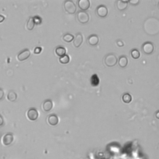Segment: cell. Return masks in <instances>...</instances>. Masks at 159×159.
I'll list each match as a JSON object with an SVG mask.
<instances>
[{
  "mask_svg": "<svg viewBox=\"0 0 159 159\" xmlns=\"http://www.w3.org/2000/svg\"><path fill=\"white\" fill-rule=\"evenodd\" d=\"M144 28L145 33L151 35H155L159 32V22L157 19L150 17L145 21Z\"/></svg>",
  "mask_w": 159,
  "mask_h": 159,
  "instance_id": "6da1fadb",
  "label": "cell"
},
{
  "mask_svg": "<svg viewBox=\"0 0 159 159\" xmlns=\"http://www.w3.org/2000/svg\"><path fill=\"white\" fill-rule=\"evenodd\" d=\"M63 7H64L65 11L69 13L70 15H74L76 11V6L75 3L70 0H68L64 2L63 4Z\"/></svg>",
  "mask_w": 159,
  "mask_h": 159,
  "instance_id": "7a4b0ae2",
  "label": "cell"
},
{
  "mask_svg": "<svg viewBox=\"0 0 159 159\" xmlns=\"http://www.w3.org/2000/svg\"><path fill=\"white\" fill-rule=\"evenodd\" d=\"M104 63L108 67H114L117 62V58L114 54H108L104 58Z\"/></svg>",
  "mask_w": 159,
  "mask_h": 159,
  "instance_id": "3957f363",
  "label": "cell"
},
{
  "mask_svg": "<svg viewBox=\"0 0 159 159\" xmlns=\"http://www.w3.org/2000/svg\"><path fill=\"white\" fill-rule=\"evenodd\" d=\"M76 17L78 21L81 24L87 23L90 19V17L88 13L86 12L85 11H80L77 13Z\"/></svg>",
  "mask_w": 159,
  "mask_h": 159,
  "instance_id": "277c9868",
  "label": "cell"
},
{
  "mask_svg": "<svg viewBox=\"0 0 159 159\" xmlns=\"http://www.w3.org/2000/svg\"><path fill=\"white\" fill-rule=\"evenodd\" d=\"M26 116H27V117L28 118L29 120L34 121H35L38 118L39 113L36 109L31 108L28 111H27Z\"/></svg>",
  "mask_w": 159,
  "mask_h": 159,
  "instance_id": "5b68a950",
  "label": "cell"
},
{
  "mask_svg": "<svg viewBox=\"0 0 159 159\" xmlns=\"http://www.w3.org/2000/svg\"><path fill=\"white\" fill-rule=\"evenodd\" d=\"M14 140V136L12 134L8 133L4 134L1 139V143L4 146H8L11 144Z\"/></svg>",
  "mask_w": 159,
  "mask_h": 159,
  "instance_id": "8992f818",
  "label": "cell"
},
{
  "mask_svg": "<svg viewBox=\"0 0 159 159\" xmlns=\"http://www.w3.org/2000/svg\"><path fill=\"white\" fill-rule=\"evenodd\" d=\"M31 56V52L29 49H25L22 51L20 53H18V55L16 56V59L17 61L22 62L27 60Z\"/></svg>",
  "mask_w": 159,
  "mask_h": 159,
  "instance_id": "52a82bcc",
  "label": "cell"
},
{
  "mask_svg": "<svg viewBox=\"0 0 159 159\" xmlns=\"http://www.w3.org/2000/svg\"><path fill=\"white\" fill-rule=\"evenodd\" d=\"M154 50V47L153 45L149 42H147L143 44L142 45V51L143 52L147 54V55H149V54H151Z\"/></svg>",
  "mask_w": 159,
  "mask_h": 159,
  "instance_id": "ba28073f",
  "label": "cell"
},
{
  "mask_svg": "<svg viewBox=\"0 0 159 159\" xmlns=\"http://www.w3.org/2000/svg\"><path fill=\"white\" fill-rule=\"evenodd\" d=\"M108 10L107 8L104 5H100L97 9V14L99 17H104L108 15Z\"/></svg>",
  "mask_w": 159,
  "mask_h": 159,
  "instance_id": "9c48e42d",
  "label": "cell"
},
{
  "mask_svg": "<svg viewBox=\"0 0 159 159\" xmlns=\"http://www.w3.org/2000/svg\"><path fill=\"white\" fill-rule=\"evenodd\" d=\"M78 6L81 10L85 11L90 7V2L88 0H79Z\"/></svg>",
  "mask_w": 159,
  "mask_h": 159,
  "instance_id": "30bf717a",
  "label": "cell"
},
{
  "mask_svg": "<svg viewBox=\"0 0 159 159\" xmlns=\"http://www.w3.org/2000/svg\"><path fill=\"white\" fill-rule=\"evenodd\" d=\"M58 117L56 115H51L48 116L47 117V122L49 125L55 126L58 123Z\"/></svg>",
  "mask_w": 159,
  "mask_h": 159,
  "instance_id": "8fae6325",
  "label": "cell"
},
{
  "mask_svg": "<svg viewBox=\"0 0 159 159\" xmlns=\"http://www.w3.org/2000/svg\"><path fill=\"white\" fill-rule=\"evenodd\" d=\"M83 40V35H81V33H78L76 35L75 39H74V42H73V44H74V45L75 47L78 48L80 46L81 44H82Z\"/></svg>",
  "mask_w": 159,
  "mask_h": 159,
  "instance_id": "7c38bea8",
  "label": "cell"
},
{
  "mask_svg": "<svg viewBox=\"0 0 159 159\" xmlns=\"http://www.w3.org/2000/svg\"><path fill=\"white\" fill-rule=\"evenodd\" d=\"M52 107H53V103L51 99H47V100L44 101L42 105V110L45 112L50 111L52 110Z\"/></svg>",
  "mask_w": 159,
  "mask_h": 159,
  "instance_id": "4fadbf2b",
  "label": "cell"
},
{
  "mask_svg": "<svg viewBox=\"0 0 159 159\" xmlns=\"http://www.w3.org/2000/svg\"><path fill=\"white\" fill-rule=\"evenodd\" d=\"M87 42L89 45H92V46H94V45H97L98 44L99 38L97 35L92 34L88 37Z\"/></svg>",
  "mask_w": 159,
  "mask_h": 159,
  "instance_id": "5bb4252c",
  "label": "cell"
},
{
  "mask_svg": "<svg viewBox=\"0 0 159 159\" xmlns=\"http://www.w3.org/2000/svg\"><path fill=\"white\" fill-rule=\"evenodd\" d=\"M128 1H122V0H119L117 1L116 7L118 10L120 11H123L128 7Z\"/></svg>",
  "mask_w": 159,
  "mask_h": 159,
  "instance_id": "9a60e30c",
  "label": "cell"
},
{
  "mask_svg": "<svg viewBox=\"0 0 159 159\" xmlns=\"http://www.w3.org/2000/svg\"><path fill=\"white\" fill-rule=\"evenodd\" d=\"M35 26V23L33 17H29L26 24V29L28 31H32Z\"/></svg>",
  "mask_w": 159,
  "mask_h": 159,
  "instance_id": "2e32d148",
  "label": "cell"
},
{
  "mask_svg": "<svg viewBox=\"0 0 159 159\" xmlns=\"http://www.w3.org/2000/svg\"><path fill=\"white\" fill-rule=\"evenodd\" d=\"M55 52L58 57H62L64 56L66 53V49L63 47H58L56 49Z\"/></svg>",
  "mask_w": 159,
  "mask_h": 159,
  "instance_id": "e0dca14e",
  "label": "cell"
},
{
  "mask_svg": "<svg viewBox=\"0 0 159 159\" xmlns=\"http://www.w3.org/2000/svg\"><path fill=\"white\" fill-rule=\"evenodd\" d=\"M6 99L9 101H11V102L15 101L17 99V94L15 92H13V91H11V92H9L8 94H7Z\"/></svg>",
  "mask_w": 159,
  "mask_h": 159,
  "instance_id": "ac0fdd59",
  "label": "cell"
},
{
  "mask_svg": "<svg viewBox=\"0 0 159 159\" xmlns=\"http://www.w3.org/2000/svg\"><path fill=\"white\" fill-rule=\"evenodd\" d=\"M119 65L122 67V68H124L127 66L128 63V58L126 56H121L119 59Z\"/></svg>",
  "mask_w": 159,
  "mask_h": 159,
  "instance_id": "d6986e66",
  "label": "cell"
},
{
  "mask_svg": "<svg viewBox=\"0 0 159 159\" xmlns=\"http://www.w3.org/2000/svg\"><path fill=\"white\" fill-rule=\"evenodd\" d=\"M122 100L124 103H129L132 101V97L129 93H125L122 95Z\"/></svg>",
  "mask_w": 159,
  "mask_h": 159,
  "instance_id": "ffe728a7",
  "label": "cell"
},
{
  "mask_svg": "<svg viewBox=\"0 0 159 159\" xmlns=\"http://www.w3.org/2000/svg\"><path fill=\"white\" fill-rule=\"evenodd\" d=\"M131 55L134 59H138L140 56V53L138 50L133 49L131 52Z\"/></svg>",
  "mask_w": 159,
  "mask_h": 159,
  "instance_id": "44dd1931",
  "label": "cell"
},
{
  "mask_svg": "<svg viewBox=\"0 0 159 159\" xmlns=\"http://www.w3.org/2000/svg\"><path fill=\"white\" fill-rule=\"evenodd\" d=\"M59 62H60L62 64H67V63L70 62V57L68 55H65L59 58Z\"/></svg>",
  "mask_w": 159,
  "mask_h": 159,
  "instance_id": "7402d4cb",
  "label": "cell"
},
{
  "mask_svg": "<svg viewBox=\"0 0 159 159\" xmlns=\"http://www.w3.org/2000/svg\"><path fill=\"white\" fill-rule=\"evenodd\" d=\"M63 39L67 42H70L74 39V36L70 34H67L63 37Z\"/></svg>",
  "mask_w": 159,
  "mask_h": 159,
  "instance_id": "603a6c76",
  "label": "cell"
},
{
  "mask_svg": "<svg viewBox=\"0 0 159 159\" xmlns=\"http://www.w3.org/2000/svg\"><path fill=\"white\" fill-rule=\"evenodd\" d=\"M34 21V23L35 24H39L40 22H41V19L39 17H33Z\"/></svg>",
  "mask_w": 159,
  "mask_h": 159,
  "instance_id": "cb8c5ba5",
  "label": "cell"
},
{
  "mask_svg": "<svg viewBox=\"0 0 159 159\" xmlns=\"http://www.w3.org/2000/svg\"><path fill=\"white\" fill-rule=\"evenodd\" d=\"M128 2H129V3L131 4H133V5H137L139 3V1H138V0H132V1H129Z\"/></svg>",
  "mask_w": 159,
  "mask_h": 159,
  "instance_id": "d4e9b609",
  "label": "cell"
},
{
  "mask_svg": "<svg viewBox=\"0 0 159 159\" xmlns=\"http://www.w3.org/2000/svg\"><path fill=\"white\" fill-rule=\"evenodd\" d=\"M40 52H41V48L40 47H36L35 49H34V53L35 54H39Z\"/></svg>",
  "mask_w": 159,
  "mask_h": 159,
  "instance_id": "484cf974",
  "label": "cell"
},
{
  "mask_svg": "<svg viewBox=\"0 0 159 159\" xmlns=\"http://www.w3.org/2000/svg\"><path fill=\"white\" fill-rule=\"evenodd\" d=\"M4 91H3L2 89L0 88V101H1V99L3 98V97H4Z\"/></svg>",
  "mask_w": 159,
  "mask_h": 159,
  "instance_id": "4316f807",
  "label": "cell"
},
{
  "mask_svg": "<svg viewBox=\"0 0 159 159\" xmlns=\"http://www.w3.org/2000/svg\"><path fill=\"white\" fill-rule=\"evenodd\" d=\"M117 45V46H119V47H122L124 45V43L122 42L121 40H117V42H116Z\"/></svg>",
  "mask_w": 159,
  "mask_h": 159,
  "instance_id": "83f0119b",
  "label": "cell"
},
{
  "mask_svg": "<svg viewBox=\"0 0 159 159\" xmlns=\"http://www.w3.org/2000/svg\"><path fill=\"white\" fill-rule=\"evenodd\" d=\"M3 122H4L3 118L1 115H0V126H1L3 124Z\"/></svg>",
  "mask_w": 159,
  "mask_h": 159,
  "instance_id": "f1b7e54d",
  "label": "cell"
},
{
  "mask_svg": "<svg viewBox=\"0 0 159 159\" xmlns=\"http://www.w3.org/2000/svg\"><path fill=\"white\" fill-rule=\"evenodd\" d=\"M4 17L2 15H0V23L2 22L3 21H4Z\"/></svg>",
  "mask_w": 159,
  "mask_h": 159,
  "instance_id": "f546056e",
  "label": "cell"
},
{
  "mask_svg": "<svg viewBox=\"0 0 159 159\" xmlns=\"http://www.w3.org/2000/svg\"><path fill=\"white\" fill-rule=\"evenodd\" d=\"M158 114H159V111H157V113H156V117H157V119H158V118H159Z\"/></svg>",
  "mask_w": 159,
  "mask_h": 159,
  "instance_id": "4dcf8cb0",
  "label": "cell"
}]
</instances>
